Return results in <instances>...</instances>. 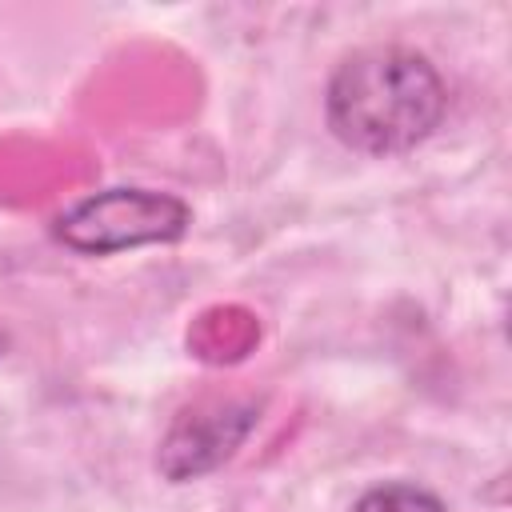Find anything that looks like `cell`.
I'll use <instances>...</instances> for the list:
<instances>
[{"label": "cell", "instance_id": "2", "mask_svg": "<svg viewBox=\"0 0 512 512\" xmlns=\"http://www.w3.org/2000/svg\"><path fill=\"white\" fill-rule=\"evenodd\" d=\"M188 228V204L168 192L148 188H108L84 196L56 220V236L72 252L108 256L140 244H168L180 240Z\"/></svg>", "mask_w": 512, "mask_h": 512}, {"label": "cell", "instance_id": "4", "mask_svg": "<svg viewBox=\"0 0 512 512\" xmlns=\"http://www.w3.org/2000/svg\"><path fill=\"white\" fill-rule=\"evenodd\" d=\"M352 512H444V504L428 488H416V484H384V488L364 492L352 504Z\"/></svg>", "mask_w": 512, "mask_h": 512}, {"label": "cell", "instance_id": "3", "mask_svg": "<svg viewBox=\"0 0 512 512\" xmlns=\"http://www.w3.org/2000/svg\"><path fill=\"white\" fill-rule=\"evenodd\" d=\"M252 420H256V404L248 400H216L184 412L160 448V468L172 480H184L224 464L252 432Z\"/></svg>", "mask_w": 512, "mask_h": 512}, {"label": "cell", "instance_id": "1", "mask_svg": "<svg viewBox=\"0 0 512 512\" xmlns=\"http://www.w3.org/2000/svg\"><path fill=\"white\" fill-rule=\"evenodd\" d=\"M448 108V88L428 56L400 44H372L340 60L328 80V128L340 144L392 156L432 136Z\"/></svg>", "mask_w": 512, "mask_h": 512}]
</instances>
